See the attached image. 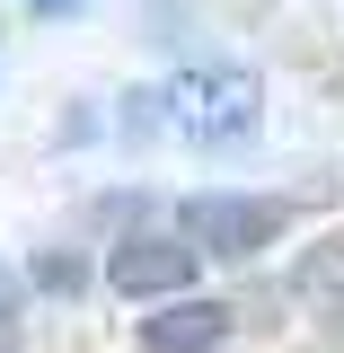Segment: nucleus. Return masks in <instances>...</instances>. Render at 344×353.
<instances>
[{
  "label": "nucleus",
  "mask_w": 344,
  "mask_h": 353,
  "mask_svg": "<svg viewBox=\"0 0 344 353\" xmlns=\"http://www.w3.org/2000/svg\"><path fill=\"white\" fill-rule=\"evenodd\" d=\"M159 106H168V124L194 132V141H239V132L256 124L265 88L247 80V71H185V80L159 88Z\"/></svg>",
  "instance_id": "obj_1"
},
{
  "label": "nucleus",
  "mask_w": 344,
  "mask_h": 353,
  "mask_svg": "<svg viewBox=\"0 0 344 353\" xmlns=\"http://www.w3.org/2000/svg\"><path fill=\"white\" fill-rule=\"evenodd\" d=\"M194 265H203L194 239H124V248L106 256V283H115L124 301H185V292H194Z\"/></svg>",
  "instance_id": "obj_3"
},
{
  "label": "nucleus",
  "mask_w": 344,
  "mask_h": 353,
  "mask_svg": "<svg viewBox=\"0 0 344 353\" xmlns=\"http://www.w3.org/2000/svg\"><path fill=\"white\" fill-rule=\"evenodd\" d=\"M27 9H36V18H53V9H88V0H27Z\"/></svg>",
  "instance_id": "obj_5"
},
{
  "label": "nucleus",
  "mask_w": 344,
  "mask_h": 353,
  "mask_svg": "<svg viewBox=\"0 0 344 353\" xmlns=\"http://www.w3.org/2000/svg\"><path fill=\"white\" fill-rule=\"evenodd\" d=\"M221 336H230V301H203V292H185L159 318H141V345L150 353H212Z\"/></svg>",
  "instance_id": "obj_4"
},
{
  "label": "nucleus",
  "mask_w": 344,
  "mask_h": 353,
  "mask_svg": "<svg viewBox=\"0 0 344 353\" xmlns=\"http://www.w3.org/2000/svg\"><path fill=\"white\" fill-rule=\"evenodd\" d=\"M292 230V212L274 203V194H194L185 203V239L203 248V256H256Z\"/></svg>",
  "instance_id": "obj_2"
}]
</instances>
